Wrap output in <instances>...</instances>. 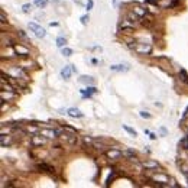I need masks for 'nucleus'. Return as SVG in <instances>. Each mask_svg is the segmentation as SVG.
<instances>
[{
    "instance_id": "nucleus-13",
    "label": "nucleus",
    "mask_w": 188,
    "mask_h": 188,
    "mask_svg": "<svg viewBox=\"0 0 188 188\" xmlns=\"http://www.w3.org/2000/svg\"><path fill=\"white\" fill-rule=\"evenodd\" d=\"M181 145H182V146H185V149H188V136L185 137V139H182V140H181Z\"/></svg>"
},
{
    "instance_id": "nucleus-11",
    "label": "nucleus",
    "mask_w": 188,
    "mask_h": 188,
    "mask_svg": "<svg viewBox=\"0 0 188 188\" xmlns=\"http://www.w3.org/2000/svg\"><path fill=\"white\" fill-rule=\"evenodd\" d=\"M30 9H32V6H30V4H23V7H22V10H23L25 13L30 12Z\"/></svg>"
},
{
    "instance_id": "nucleus-12",
    "label": "nucleus",
    "mask_w": 188,
    "mask_h": 188,
    "mask_svg": "<svg viewBox=\"0 0 188 188\" xmlns=\"http://www.w3.org/2000/svg\"><path fill=\"white\" fill-rule=\"evenodd\" d=\"M123 129H124V130H127V132H129L130 134H133V136H136V132H134L133 129H130L129 126H123Z\"/></svg>"
},
{
    "instance_id": "nucleus-19",
    "label": "nucleus",
    "mask_w": 188,
    "mask_h": 188,
    "mask_svg": "<svg viewBox=\"0 0 188 188\" xmlns=\"http://www.w3.org/2000/svg\"><path fill=\"white\" fill-rule=\"evenodd\" d=\"M19 33H20V36H22V38H23V39H26V35H25V33H23V30H20V32H19Z\"/></svg>"
},
{
    "instance_id": "nucleus-8",
    "label": "nucleus",
    "mask_w": 188,
    "mask_h": 188,
    "mask_svg": "<svg viewBox=\"0 0 188 188\" xmlns=\"http://www.w3.org/2000/svg\"><path fill=\"white\" fill-rule=\"evenodd\" d=\"M65 43H67V40L64 39V38H58V39H56V45H58L59 48H62Z\"/></svg>"
},
{
    "instance_id": "nucleus-10",
    "label": "nucleus",
    "mask_w": 188,
    "mask_h": 188,
    "mask_svg": "<svg viewBox=\"0 0 188 188\" xmlns=\"http://www.w3.org/2000/svg\"><path fill=\"white\" fill-rule=\"evenodd\" d=\"M143 165H145L146 168H156V166H158V163H155V162H148V163L145 162Z\"/></svg>"
},
{
    "instance_id": "nucleus-18",
    "label": "nucleus",
    "mask_w": 188,
    "mask_h": 188,
    "mask_svg": "<svg viewBox=\"0 0 188 188\" xmlns=\"http://www.w3.org/2000/svg\"><path fill=\"white\" fill-rule=\"evenodd\" d=\"M1 22H3V23L6 22V16H4V12H1Z\"/></svg>"
},
{
    "instance_id": "nucleus-7",
    "label": "nucleus",
    "mask_w": 188,
    "mask_h": 188,
    "mask_svg": "<svg viewBox=\"0 0 188 188\" xmlns=\"http://www.w3.org/2000/svg\"><path fill=\"white\" fill-rule=\"evenodd\" d=\"M35 4L39 6V7H45L48 4V0H35Z\"/></svg>"
},
{
    "instance_id": "nucleus-2",
    "label": "nucleus",
    "mask_w": 188,
    "mask_h": 188,
    "mask_svg": "<svg viewBox=\"0 0 188 188\" xmlns=\"http://www.w3.org/2000/svg\"><path fill=\"white\" fill-rule=\"evenodd\" d=\"M75 71V68H72V65H68V67H65L62 71H61V75H62V78H69L71 77V74Z\"/></svg>"
},
{
    "instance_id": "nucleus-3",
    "label": "nucleus",
    "mask_w": 188,
    "mask_h": 188,
    "mask_svg": "<svg viewBox=\"0 0 188 188\" xmlns=\"http://www.w3.org/2000/svg\"><path fill=\"white\" fill-rule=\"evenodd\" d=\"M67 114H68V116H71V117H82V113H81L78 108H74V107L68 108Z\"/></svg>"
},
{
    "instance_id": "nucleus-17",
    "label": "nucleus",
    "mask_w": 188,
    "mask_h": 188,
    "mask_svg": "<svg viewBox=\"0 0 188 188\" xmlns=\"http://www.w3.org/2000/svg\"><path fill=\"white\" fill-rule=\"evenodd\" d=\"M87 20H88V16H82V17H81V23H82V25H85Z\"/></svg>"
},
{
    "instance_id": "nucleus-14",
    "label": "nucleus",
    "mask_w": 188,
    "mask_h": 188,
    "mask_svg": "<svg viewBox=\"0 0 188 188\" xmlns=\"http://www.w3.org/2000/svg\"><path fill=\"white\" fill-rule=\"evenodd\" d=\"M16 52H23L25 55H27V49H22V48H19V46H16Z\"/></svg>"
},
{
    "instance_id": "nucleus-5",
    "label": "nucleus",
    "mask_w": 188,
    "mask_h": 188,
    "mask_svg": "<svg viewBox=\"0 0 188 188\" xmlns=\"http://www.w3.org/2000/svg\"><path fill=\"white\" fill-rule=\"evenodd\" d=\"M110 69H111V71H127L129 67H127V65H111Z\"/></svg>"
},
{
    "instance_id": "nucleus-15",
    "label": "nucleus",
    "mask_w": 188,
    "mask_h": 188,
    "mask_svg": "<svg viewBox=\"0 0 188 188\" xmlns=\"http://www.w3.org/2000/svg\"><path fill=\"white\" fill-rule=\"evenodd\" d=\"M140 116H142V117H146V119H149V117H150V114H149V113H146V111H140Z\"/></svg>"
},
{
    "instance_id": "nucleus-4",
    "label": "nucleus",
    "mask_w": 188,
    "mask_h": 188,
    "mask_svg": "<svg viewBox=\"0 0 188 188\" xmlns=\"http://www.w3.org/2000/svg\"><path fill=\"white\" fill-rule=\"evenodd\" d=\"M106 155H107L108 158H111V159H114V158H119V156H121L123 153H121L120 150H108V152H107V153H106Z\"/></svg>"
},
{
    "instance_id": "nucleus-9",
    "label": "nucleus",
    "mask_w": 188,
    "mask_h": 188,
    "mask_svg": "<svg viewBox=\"0 0 188 188\" xmlns=\"http://www.w3.org/2000/svg\"><path fill=\"white\" fill-rule=\"evenodd\" d=\"M71 54H72V49H69V48H64L62 49V55L64 56H69Z\"/></svg>"
},
{
    "instance_id": "nucleus-6",
    "label": "nucleus",
    "mask_w": 188,
    "mask_h": 188,
    "mask_svg": "<svg viewBox=\"0 0 188 188\" xmlns=\"http://www.w3.org/2000/svg\"><path fill=\"white\" fill-rule=\"evenodd\" d=\"M80 82H85V84H93V82H94V78H93V77H87V75H84V77H81V78H80Z\"/></svg>"
},
{
    "instance_id": "nucleus-16",
    "label": "nucleus",
    "mask_w": 188,
    "mask_h": 188,
    "mask_svg": "<svg viewBox=\"0 0 188 188\" xmlns=\"http://www.w3.org/2000/svg\"><path fill=\"white\" fill-rule=\"evenodd\" d=\"M91 7H93V0H88V3H87V10H91Z\"/></svg>"
},
{
    "instance_id": "nucleus-1",
    "label": "nucleus",
    "mask_w": 188,
    "mask_h": 188,
    "mask_svg": "<svg viewBox=\"0 0 188 188\" xmlns=\"http://www.w3.org/2000/svg\"><path fill=\"white\" fill-rule=\"evenodd\" d=\"M29 29L33 30V33H35L38 38H45V35H46L45 29H42V27H40L38 23H35V22H29Z\"/></svg>"
}]
</instances>
